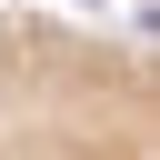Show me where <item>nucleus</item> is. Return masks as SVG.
Segmentation results:
<instances>
[{
  "instance_id": "obj_1",
  "label": "nucleus",
  "mask_w": 160,
  "mask_h": 160,
  "mask_svg": "<svg viewBox=\"0 0 160 160\" xmlns=\"http://www.w3.org/2000/svg\"><path fill=\"white\" fill-rule=\"evenodd\" d=\"M0 160H160V80L130 30L0 0Z\"/></svg>"
}]
</instances>
